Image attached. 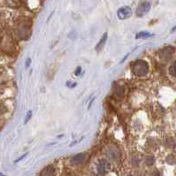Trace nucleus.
<instances>
[{
	"instance_id": "nucleus-1",
	"label": "nucleus",
	"mask_w": 176,
	"mask_h": 176,
	"mask_svg": "<svg viewBox=\"0 0 176 176\" xmlns=\"http://www.w3.org/2000/svg\"><path fill=\"white\" fill-rule=\"evenodd\" d=\"M131 68H132V72L134 73L135 75H136L138 77H142L148 73L149 65L146 61L139 59L132 64Z\"/></svg>"
},
{
	"instance_id": "nucleus-2",
	"label": "nucleus",
	"mask_w": 176,
	"mask_h": 176,
	"mask_svg": "<svg viewBox=\"0 0 176 176\" xmlns=\"http://www.w3.org/2000/svg\"><path fill=\"white\" fill-rule=\"evenodd\" d=\"M151 7H152V5H151V4H150L149 2H142V3H141V4L138 5L135 13H136V15H137L138 17H142V16H144L146 13H148V12H150Z\"/></svg>"
},
{
	"instance_id": "nucleus-3",
	"label": "nucleus",
	"mask_w": 176,
	"mask_h": 176,
	"mask_svg": "<svg viewBox=\"0 0 176 176\" xmlns=\"http://www.w3.org/2000/svg\"><path fill=\"white\" fill-rule=\"evenodd\" d=\"M132 15V10L129 6H123L117 12V16L119 20H127Z\"/></svg>"
},
{
	"instance_id": "nucleus-4",
	"label": "nucleus",
	"mask_w": 176,
	"mask_h": 176,
	"mask_svg": "<svg viewBox=\"0 0 176 176\" xmlns=\"http://www.w3.org/2000/svg\"><path fill=\"white\" fill-rule=\"evenodd\" d=\"M110 170V164L106 159L100 160V162L97 165V172L100 174H105Z\"/></svg>"
},
{
	"instance_id": "nucleus-5",
	"label": "nucleus",
	"mask_w": 176,
	"mask_h": 176,
	"mask_svg": "<svg viewBox=\"0 0 176 176\" xmlns=\"http://www.w3.org/2000/svg\"><path fill=\"white\" fill-rule=\"evenodd\" d=\"M85 159H86V154L85 153H79V154H76L74 157H73L71 163L73 165H79L83 164Z\"/></svg>"
},
{
	"instance_id": "nucleus-6",
	"label": "nucleus",
	"mask_w": 176,
	"mask_h": 176,
	"mask_svg": "<svg viewBox=\"0 0 176 176\" xmlns=\"http://www.w3.org/2000/svg\"><path fill=\"white\" fill-rule=\"evenodd\" d=\"M174 48L172 47H166L163 49L160 52H159V55L161 57V59H169L171 58V56L173 55L174 53Z\"/></svg>"
},
{
	"instance_id": "nucleus-7",
	"label": "nucleus",
	"mask_w": 176,
	"mask_h": 176,
	"mask_svg": "<svg viewBox=\"0 0 176 176\" xmlns=\"http://www.w3.org/2000/svg\"><path fill=\"white\" fill-rule=\"evenodd\" d=\"M55 173V169L52 165H48L46 166L43 172L41 173V175H51V174H54Z\"/></svg>"
},
{
	"instance_id": "nucleus-8",
	"label": "nucleus",
	"mask_w": 176,
	"mask_h": 176,
	"mask_svg": "<svg viewBox=\"0 0 176 176\" xmlns=\"http://www.w3.org/2000/svg\"><path fill=\"white\" fill-rule=\"evenodd\" d=\"M106 39H107V33H105L104 35H103V37L101 38V40L99 41V43L97 44V45L96 46V50L97 51H101L102 48L104 47V45H105V44H106Z\"/></svg>"
},
{
	"instance_id": "nucleus-9",
	"label": "nucleus",
	"mask_w": 176,
	"mask_h": 176,
	"mask_svg": "<svg viewBox=\"0 0 176 176\" xmlns=\"http://www.w3.org/2000/svg\"><path fill=\"white\" fill-rule=\"evenodd\" d=\"M153 34L152 33H149V32H146V31H142V32H139L138 34H136L135 35V38L136 39H146V38H150L153 36Z\"/></svg>"
},
{
	"instance_id": "nucleus-10",
	"label": "nucleus",
	"mask_w": 176,
	"mask_h": 176,
	"mask_svg": "<svg viewBox=\"0 0 176 176\" xmlns=\"http://www.w3.org/2000/svg\"><path fill=\"white\" fill-rule=\"evenodd\" d=\"M169 72H170V73L172 74V76L176 77V61L175 62H174V64L170 67Z\"/></svg>"
},
{
	"instance_id": "nucleus-11",
	"label": "nucleus",
	"mask_w": 176,
	"mask_h": 176,
	"mask_svg": "<svg viewBox=\"0 0 176 176\" xmlns=\"http://www.w3.org/2000/svg\"><path fill=\"white\" fill-rule=\"evenodd\" d=\"M31 116H32V112L31 111H29L28 112V114H27V118H26V119H25V122L27 123L28 122V120L31 118Z\"/></svg>"
},
{
	"instance_id": "nucleus-12",
	"label": "nucleus",
	"mask_w": 176,
	"mask_h": 176,
	"mask_svg": "<svg viewBox=\"0 0 176 176\" xmlns=\"http://www.w3.org/2000/svg\"><path fill=\"white\" fill-rule=\"evenodd\" d=\"M81 70H82V68L80 67H78L77 68H76V71H75V75H79L80 73H81Z\"/></svg>"
},
{
	"instance_id": "nucleus-13",
	"label": "nucleus",
	"mask_w": 176,
	"mask_h": 176,
	"mask_svg": "<svg viewBox=\"0 0 176 176\" xmlns=\"http://www.w3.org/2000/svg\"><path fill=\"white\" fill-rule=\"evenodd\" d=\"M29 63H31V59H28V60H27V62H26V67H27L29 66Z\"/></svg>"
},
{
	"instance_id": "nucleus-14",
	"label": "nucleus",
	"mask_w": 176,
	"mask_h": 176,
	"mask_svg": "<svg viewBox=\"0 0 176 176\" xmlns=\"http://www.w3.org/2000/svg\"><path fill=\"white\" fill-rule=\"evenodd\" d=\"M27 155H28V153H26V154H24L23 156H21V158H19V159H18V160H16V161H15V162H19V161H20V160H21V159H22V158H24V157H25V156H27Z\"/></svg>"
},
{
	"instance_id": "nucleus-15",
	"label": "nucleus",
	"mask_w": 176,
	"mask_h": 176,
	"mask_svg": "<svg viewBox=\"0 0 176 176\" xmlns=\"http://www.w3.org/2000/svg\"><path fill=\"white\" fill-rule=\"evenodd\" d=\"M175 31H176V26H175V27H174V28H172L171 32H172V33H174V32H175Z\"/></svg>"
}]
</instances>
